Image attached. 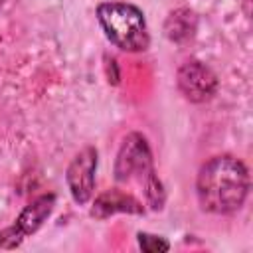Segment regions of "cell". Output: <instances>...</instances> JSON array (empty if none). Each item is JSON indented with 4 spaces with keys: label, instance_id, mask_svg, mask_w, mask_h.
<instances>
[{
    "label": "cell",
    "instance_id": "6da1fadb",
    "mask_svg": "<svg viewBox=\"0 0 253 253\" xmlns=\"http://www.w3.org/2000/svg\"><path fill=\"white\" fill-rule=\"evenodd\" d=\"M196 190L206 211L231 213L241 208L247 196L249 176L241 160L233 156H215L202 166Z\"/></svg>",
    "mask_w": 253,
    "mask_h": 253
},
{
    "label": "cell",
    "instance_id": "7a4b0ae2",
    "mask_svg": "<svg viewBox=\"0 0 253 253\" xmlns=\"http://www.w3.org/2000/svg\"><path fill=\"white\" fill-rule=\"evenodd\" d=\"M107 38L125 51H140L148 45V34L142 12L132 4L107 2L97 10Z\"/></svg>",
    "mask_w": 253,
    "mask_h": 253
},
{
    "label": "cell",
    "instance_id": "3957f363",
    "mask_svg": "<svg viewBox=\"0 0 253 253\" xmlns=\"http://www.w3.org/2000/svg\"><path fill=\"white\" fill-rule=\"evenodd\" d=\"M178 87L192 103L208 101L217 87V79L210 67L200 61H188L178 69Z\"/></svg>",
    "mask_w": 253,
    "mask_h": 253
},
{
    "label": "cell",
    "instance_id": "277c9868",
    "mask_svg": "<svg viewBox=\"0 0 253 253\" xmlns=\"http://www.w3.org/2000/svg\"><path fill=\"white\" fill-rule=\"evenodd\" d=\"M97 166V152L93 148H85L75 156L67 170V184L77 202H87L93 192V172Z\"/></svg>",
    "mask_w": 253,
    "mask_h": 253
},
{
    "label": "cell",
    "instance_id": "5b68a950",
    "mask_svg": "<svg viewBox=\"0 0 253 253\" xmlns=\"http://www.w3.org/2000/svg\"><path fill=\"white\" fill-rule=\"evenodd\" d=\"M144 170L150 168V156H148V148L142 136L138 134H130L125 140V146L119 154V162H117V178L125 180L132 170Z\"/></svg>",
    "mask_w": 253,
    "mask_h": 253
},
{
    "label": "cell",
    "instance_id": "8992f818",
    "mask_svg": "<svg viewBox=\"0 0 253 253\" xmlns=\"http://www.w3.org/2000/svg\"><path fill=\"white\" fill-rule=\"evenodd\" d=\"M51 208H53V196H42L40 200H36L32 206H28L22 211V215L16 221V225L12 229H8V233L18 235V241H20L22 235H28V233L36 231L42 225V221L49 215Z\"/></svg>",
    "mask_w": 253,
    "mask_h": 253
},
{
    "label": "cell",
    "instance_id": "52a82bcc",
    "mask_svg": "<svg viewBox=\"0 0 253 253\" xmlns=\"http://www.w3.org/2000/svg\"><path fill=\"white\" fill-rule=\"evenodd\" d=\"M194 30H196V18L190 10H184V8L172 12L164 24V32L172 42H184L192 38Z\"/></svg>",
    "mask_w": 253,
    "mask_h": 253
},
{
    "label": "cell",
    "instance_id": "ba28073f",
    "mask_svg": "<svg viewBox=\"0 0 253 253\" xmlns=\"http://www.w3.org/2000/svg\"><path fill=\"white\" fill-rule=\"evenodd\" d=\"M138 243H140V247L144 249V251H148V253H158V251H168V241H164V239H160V237H156V235H148V233H140L138 235Z\"/></svg>",
    "mask_w": 253,
    "mask_h": 253
},
{
    "label": "cell",
    "instance_id": "9c48e42d",
    "mask_svg": "<svg viewBox=\"0 0 253 253\" xmlns=\"http://www.w3.org/2000/svg\"><path fill=\"white\" fill-rule=\"evenodd\" d=\"M2 2H4V0H0V4H2Z\"/></svg>",
    "mask_w": 253,
    "mask_h": 253
}]
</instances>
